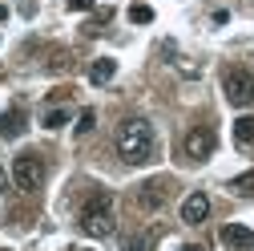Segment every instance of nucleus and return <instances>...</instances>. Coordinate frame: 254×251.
<instances>
[{
    "instance_id": "1",
    "label": "nucleus",
    "mask_w": 254,
    "mask_h": 251,
    "mask_svg": "<svg viewBox=\"0 0 254 251\" xmlns=\"http://www.w3.org/2000/svg\"><path fill=\"white\" fill-rule=\"evenodd\" d=\"M117 154H121L129 166L149 162V158H153V126H149L145 118L121 122V126H117Z\"/></svg>"
},
{
    "instance_id": "2",
    "label": "nucleus",
    "mask_w": 254,
    "mask_h": 251,
    "mask_svg": "<svg viewBox=\"0 0 254 251\" xmlns=\"http://www.w3.org/2000/svg\"><path fill=\"white\" fill-rule=\"evenodd\" d=\"M113 203H109V195H89V203L81 207V231L89 235V239H105V235H113Z\"/></svg>"
},
{
    "instance_id": "3",
    "label": "nucleus",
    "mask_w": 254,
    "mask_h": 251,
    "mask_svg": "<svg viewBox=\"0 0 254 251\" xmlns=\"http://www.w3.org/2000/svg\"><path fill=\"white\" fill-rule=\"evenodd\" d=\"M45 158L41 154H20V158L12 162V182H16V191H41V182H45Z\"/></svg>"
},
{
    "instance_id": "4",
    "label": "nucleus",
    "mask_w": 254,
    "mask_h": 251,
    "mask_svg": "<svg viewBox=\"0 0 254 251\" xmlns=\"http://www.w3.org/2000/svg\"><path fill=\"white\" fill-rule=\"evenodd\" d=\"M222 89H226V102L230 106H238V110L254 106V73L250 69H226Z\"/></svg>"
},
{
    "instance_id": "5",
    "label": "nucleus",
    "mask_w": 254,
    "mask_h": 251,
    "mask_svg": "<svg viewBox=\"0 0 254 251\" xmlns=\"http://www.w3.org/2000/svg\"><path fill=\"white\" fill-rule=\"evenodd\" d=\"M186 158L190 162H206L210 154H214V146H218V134H214V126H194V130L186 134Z\"/></svg>"
},
{
    "instance_id": "6",
    "label": "nucleus",
    "mask_w": 254,
    "mask_h": 251,
    "mask_svg": "<svg viewBox=\"0 0 254 251\" xmlns=\"http://www.w3.org/2000/svg\"><path fill=\"white\" fill-rule=\"evenodd\" d=\"M170 199V182L166 178H153V182H145V186H137V195H133V207H141V211H157Z\"/></svg>"
},
{
    "instance_id": "7",
    "label": "nucleus",
    "mask_w": 254,
    "mask_h": 251,
    "mask_svg": "<svg viewBox=\"0 0 254 251\" xmlns=\"http://www.w3.org/2000/svg\"><path fill=\"white\" fill-rule=\"evenodd\" d=\"M206 219H210V195H202V191L186 195V203H182V223L198 227V223H206Z\"/></svg>"
},
{
    "instance_id": "8",
    "label": "nucleus",
    "mask_w": 254,
    "mask_h": 251,
    "mask_svg": "<svg viewBox=\"0 0 254 251\" xmlns=\"http://www.w3.org/2000/svg\"><path fill=\"white\" fill-rule=\"evenodd\" d=\"M222 247L226 251H254V231L246 223H226L222 227Z\"/></svg>"
},
{
    "instance_id": "9",
    "label": "nucleus",
    "mask_w": 254,
    "mask_h": 251,
    "mask_svg": "<svg viewBox=\"0 0 254 251\" xmlns=\"http://www.w3.org/2000/svg\"><path fill=\"white\" fill-rule=\"evenodd\" d=\"M24 134V114L20 110H4L0 114V138H20Z\"/></svg>"
},
{
    "instance_id": "10",
    "label": "nucleus",
    "mask_w": 254,
    "mask_h": 251,
    "mask_svg": "<svg viewBox=\"0 0 254 251\" xmlns=\"http://www.w3.org/2000/svg\"><path fill=\"white\" fill-rule=\"evenodd\" d=\"M113 73H117V61H113V57H101V61H93L89 81H93V85H105V81H113Z\"/></svg>"
},
{
    "instance_id": "11",
    "label": "nucleus",
    "mask_w": 254,
    "mask_h": 251,
    "mask_svg": "<svg viewBox=\"0 0 254 251\" xmlns=\"http://www.w3.org/2000/svg\"><path fill=\"white\" fill-rule=\"evenodd\" d=\"M234 142H238V146H250V142H254V118H250V114H242V118L234 122Z\"/></svg>"
},
{
    "instance_id": "12",
    "label": "nucleus",
    "mask_w": 254,
    "mask_h": 251,
    "mask_svg": "<svg viewBox=\"0 0 254 251\" xmlns=\"http://www.w3.org/2000/svg\"><path fill=\"white\" fill-rule=\"evenodd\" d=\"M121 251H153V239L149 235H129L121 243Z\"/></svg>"
},
{
    "instance_id": "13",
    "label": "nucleus",
    "mask_w": 254,
    "mask_h": 251,
    "mask_svg": "<svg viewBox=\"0 0 254 251\" xmlns=\"http://www.w3.org/2000/svg\"><path fill=\"white\" fill-rule=\"evenodd\" d=\"M45 126H49V130H61V126H69V110H49V114H45Z\"/></svg>"
},
{
    "instance_id": "14",
    "label": "nucleus",
    "mask_w": 254,
    "mask_h": 251,
    "mask_svg": "<svg viewBox=\"0 0 254 251\" xmlns=\"http://www.w3.org/2000/svg\"><path fill=\"white\" fill-rule=\"evenodd\" d=\"M129 20H133V24H149V20H153V8H149V4H133V8H129Z\"/></svg>"
},
{
    "instance_id": "15",
    "label": "nucleus",
    "mask_w": 254,
    "mask_h": 251,
    "mask_svg": "<svg viewBox=\"0 0 254 251\" xmlns=\"http://www.w3.org/2000/svg\"><path fill=\"white\" fill-rule=\"evenodd\" d=\"M109 20H113V12H109V8H101L97 16H93V24H89V33H101V28H105Z\"/></svg>"
},
{
    "instance_id": "16",
    "label": "nucleus",
    "mask_w": 254,
    "mask_h": 251,
    "mask_svg": "<svg viewBox=\"0 0 254 251\" xmlns=\"http://www.w3.org/2000/svg\"><path fill=\"white\" fill-rule=\"evenodd\" d=\"M93 122H97V114H93V110H85V114L77 118V134H89V130H93Z\"/></svg>"
},
{
    "instance_id": "17",
    "label": "nucleus",
    "mask_w": 254,
    "mask_h": 251,
    "mask_svg": "<svg viewBox=\"0 0 254 251\" xmlns=\"http://www.w3.org/2000/svg\"><path fill=\"white\" fill-rule=\"evenodd\" d=\"M230 186H234V191H254V170H250V174H242V178H234Z\"/></svg>"
},
{
    "instance_id": "18",
    "label": "nucleus",
    "mask_w": 254,
    "mask_h": 251,
    "mask_svg": "<svg viewBox=\"0 0 254 251\" xmlns=\"http://www.w3.org/2000/svg\"><path fill=\"white\" fill-rule=\"evenodd\" d=\"M69 8H73V12H89L93 0H69Z\"/></svg>"
},
{
    "instance_id": "19",
    "label": "nucleus",
    "mask_w": 254,
    "mask_h": 251,
    "mask_svg": "<svg viewBox=\"0 0 254 251\" xmlns=\"http://www.w3.org/2000/svg\"><path fill=\"white\" fill-rule=\"evenodd\" d=\"M0 191H8V170L0 166Z\"/></svg>"
},
{
    "instance_id": "20",
    "label": "nucleus",
    "mask_w": 254,
    "mask_h": 251,
    "mask_svg": "<svg viewBox=\"0 0 254 251\" xmlns=\"http://www.w3.org/2000/svg\"><path fill=\"white\" fill-rule=\"evenodd\" d=\"M182 251H206V247H198V243H186V247H182Z\"/></svg>"
},
{
    "instance_id": "21",
    "label": "nucleus",
    "mask_w": 254,
    "mask_h": 251,
    "mask_svg": "<svg viewBox=\"0 0 254 251\" xmlns=\"http://www.w3.org/2000/svg\"><path fill=\"white\" fill-rule=\"evenodd\" d=\"M0 251H4V247H0Z\"/></svg>"
}]
</instances>
